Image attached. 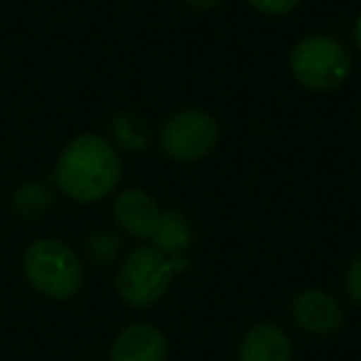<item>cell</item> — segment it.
<instances>
[{"mask_svg": "<svg viewBox=\"0 0 361 361\" xmlns=\"http://www.w3.org/2000/svg\"><path fill=\"white\" fill-rule=\"evenodd\" d=\"M55 201H57V188L52 186V180L27 178L13 188L11 213L25 223H35L55 208Z\"/></svg>", "mask_w": 361, "mask_h": 361, "instance_id": "10", "label": "cell"}, {"mask_svg": "<svg viewBox=\"0 0 361 361\" xmlns=\"http://www.w3.org/2000/svg\"><path fill=\"white\" fill-rule=\"evenodd\" d=\"M111 216L116 226L131 238L151 240L156 226H159L161 208L154 198L141 188H126L111 203Z\"/></svg>", "mask_w": 361, "mask_h": 361, "instance_id": "8", "label": "cell"}, {"mask_svg": "<svg viewBox=\"0 0 361 361\" xmlns=\"http://www.w3.org/2000/svg\"><path fill=\"white\" fill-rule=\"evenodd\" d=\"M290 70L305 90L334 92L351 75V52L331 35H307L292 47Z\"/></svg>", "mask_w": 361, "mask_h": 361, "instance_id": "4", "label": "cell"}, {"mask_svg": "<svg viewBox=\"0 0 361 361\" xmlns=\"http://www.w3.org/2000/svg\"><path fill=\"white\" fill-rule=\"evenodd\" d=\"M221 139V126L216 116L203 109H180L166 116L159 129V149L166 159L176 164L201 161L216 149Z\"/></svg>", "mask_w": 361, "mask_h": 361, "instance_id": "5", "label": "cell"}, {"mask_svg": "<svg viewBox=\"0 0 361 361\" xmlns=\"http://www.w3.org/2000/svg\"><path fill=\"white\" fill-rule=\"evenodd\" d=\"M245 3L255 8L257 13H265V16H287L300 6L302 0H245Z\"/></svg>", "mask_w": 361, "mask_h": 361, "instance_id": "15", "label": "cell"}, {"mask_svg": "<svg viewBox=\"0 0 361 361\" xmlns=\"http://www.w3.org/2000/svg\"><path fill=\"white\" fill-rule=\"evenodd\" d=\"M109 141L116 151L141 154L151 146V126L136 111H116L109 119Z\"/></svg>", "mask_w": 361, "mask_h": 361, "instance_id": "12", "label": "cell"}, {"mask_svg": "<svg viewBox=\"0 0 361 361\" xmlns=\"http://www.w3.org/2000/svg\"><path fill=\"white\" fill-rule=\"evenodd\" d=\"M351 35H354L356 47H359V50H361V16L356 18V23H354V30H351Z\"/></svg>", "mask_w": 361, "mask_h": 361, "instance_id": "17", "label": "cell"}, {"mask_svg": "<svg viewBox=\"0 0 361 361\" xmlns=\"http://www.w3.org/2000/svg\"><path fill=\"white\" fill-rule=\"evenodd\" d=\"M341 285H344V295L351 300V305L361 307V255H356L354 260L349 262Z\"/></svg>", "mask_w": 361, "mask_h": 361, "instance_id": "14", "label": "cell"}, {"mask_svg": "<svg viewBox=\"0 0 361 361\" xmlns=\"http://www.w3.org/2000/svg\"><path fill=\"white\" fill-rule=\"evenodd\" d=\"M359 124H361V114H359Z\"/></svg>", "mask_w": 361, "mask_h": 361, "instance_id": "19", "label": "cell"}, {"mask_svg": "<svg viewBox=\"0 0 361 361\" xmlns=\"http://www.w3.org/2000/svg\"><path fill=\"white\" fill-rule=\"evenodd\" d=\"M183 3H186L188 8H193V11H216L226 0H183Z\"/></svg>", "mask_w": 361, "mask_h": 361, "instance_id": "16", "label": "cell"}, {"mask_svg": "<svg viewBox=\"0 0 361 361\" xmlns=\"http://www.w3.org/2000/svg\"><path fill=\"white\" fill-rule=\"evenodd\" d=\"M186 267V255H166L154 245H141L121 260L114 285L124 305L146 310L169 292L176 272H183Z\"/></svg>", "mask_w": 361, "mask_h": 361, "instance_id": "3", "label": "cell"}, {"mask_svg": "<svg viewBox=\"0 0 361 361\" xmlns=\"http://www.w3.org/2000/svg\"><path fill=\"white\" fill-rule=\"evenodd\" d=\"M193 226L183 213L178 211H161L159 226L151 235V245L159 247L166 255H186V250L193 245Z\"/></svg>", "mask_w": 361, "mask_h": 361, "instance_id": "11", "label": "cell"}, {"mask_svg": "<svg viewBox=\"0 0 361 361\" xmlns=\"http://www.w3.org/2000/svg\"><path fill=\"white\" fill-rule=\"evenodd\" d=\"M23 275L27 285L52 302L75 300L85 285V265L80 255L57 238L30 243L23 255Z\"/></svg>", "mask_w": 361, "mask_h": 361, "instance_id": "2", "label": "cell"}, {"mask_svg": "<svg viewBox=\"0 0 361 361\" xmlns=\"http://www.w3.org/2000/svg\"><path fill=\"white\" fill-rule=\"evenodd\" d=\"M121 178V159L109 139L80 134L65 144L55 161L52 186L75 203H99Z\"/></svg>", "mask_w": 361, "mask_h": 361, "instance_id": "1", "label": "cell"}, {"mask_svg": "<svg viewBox=\"0 0 361 361\" xmlns=\"http://www.w3.org/2000/svg\"><path fill=\"white\" fill-rule=\"evenodd\" d=\"M290 317L297 329H302L310 336H331L344 324V310L341 302L331 292L317 290H300L290 302Z\"/></svg>", "mask_w": 361, "mask_h": 361, "instance_id": "6", "label": "cell"}, {"mask_svg": "<svg viewBox=\"0 0 361 361\" xmlns=\"http://www.w3.org/2000/svg\"><path fill=\"white\" fill-rule=\"evenodd\" d=\"M82 361H94V359H82Z\"/></svg>", "mask_w": 361, "mask_h": 361, "instance_id": "18", "label": "cell"}, {"mask_svg": "<svg viewBox=\"0 0 361 361\" xmlns=\"http://www.w3.org/2000/svg\"><path fill=\"white\" fill-rule=\"evenodd\" d=\"M121 247L124 243L114 228H97L85 238V257L94 267H106L116 262L121 257Z\"/></svg>", "mask_w": 361, "mask_h": 361, "instance_id": "13", "label": "cell"}, {"mask_svg": "<svg viewBox=\"0 0 361 361\" xmlns=\"http://www.w3.org/2000/svg\"><path fill=\"white\" fill-rule=\"evenodd\" d=\"M169 341L164 331L149 322L126 324L109 346V361H166Z\"/></svg>", "mask_w": 361, "mask_h": 361, "instance_id": "7", "label": "cell"}, {"mask_svg": "<svg viewBox=\"0 0 361 361\" xmlns=\"http://www.w3.org/2000/svg\"><path fill=\"white\" fill-rule=\"evenodd\" d=\"M292 341L275 322L252 324L238 346V361H290Z\"/></svg>", "mask_w": 361, "mask_h": 361, "instance_id": "9", "label": "cell"}]
</instances>
